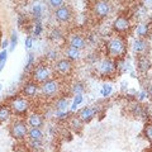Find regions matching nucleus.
<instances>
[{"label": "nucleus", "mask_w": 152, "mask_h": 152, "mask_svg": "<svg viewBox=\"0 0 152 152\" xmlns=\"http://www.w3.org/2000/svg\"><path fill=\"white\" fill-rule=\"evenodd\" d=\"M8 105L10 107L12 112L19 117L24 115V114H27L28 110H29V102H28V99L24 96H19V95L12 98Z\"/></svg>", "instance_id": "nucleus-1"}, {"label": "nucleus", "mask_w": 152, "mask_h": 152, "mask_svg": "<svg viewBox=\"0 0 152 152\" xmlns=\"http://www.w3.org/2000/svg\"><path fill=\"white\" fill-rule=\"evenodd\" d=\"M51 76H52V70L47 64H39L34 66L32 72L33 81H36L37 84H42L47 81V80L51 79Z\"/></svg>", "instance_id": "nucleus-2"}, {"label": "nucleus", "mask_w": 152, "mask_h": 152, "mask_svg": "<svg viewBox=\"0 0 152 152\" xmlns=\"http://www.w3.org/2000/svg\"><path fill=\"white\" fill-rule=\"evenodd\" d=\"M28 131H29L28 123L22 119L13 122V124L10 126V136L14 140H18V141L24 140L28 136Z\"/></svg>", "instance_id": "nucleus-3"}, {"label": "nucleus", "mask_w": 152, "mask_h": 152, "mask_svg": "<svg viewBox=\"0 0 152 152\" xmlns=\"http://www.w3.org/2000/svg\"><path fill=\"white\" fill-rule=\"evenodd\" d=\"M108 52L112 57H119L126 52V43L121 37H113L108 42Z\"/></svg>", "instance_id": "nucleus-4"}, {"label": "nucleus", "mask_w": 152, "mask_h": 152, "mask_svg": "<svg viewBox=\"0 0 152 152\" xmlns=\"http://www.w3.org/2000/svg\"><path fill=\"white\" fill-rule=\"evenodd\" d=\"M39 90L43 96H47V98H53L57 95L60 90V81L56 79H50L47 81L42 83L41 86H39Z\"/></svg>", "instance_id": "nucleus-5"}, {"label": "nucleus", "mask_w": 152, "mask_h": 152, "mask_svg": "<svg viewBox=\"0 0 152 152\" xmlns=\"http://www.w3.org/2000/svg\"><path fill=\"white\" fill-rule=\"evenodd\" d=\"M55 70L60 75H69L71 71H72V62L67 58H61L56 62Z\"/></svg>", "instance_id": "nucleus-6"}, {"label": "nucleus", "mask_w": 152, "mask_h": 152, "mask_svg": "<svg viewBox=\"0 0 152 152\" xmlns=\"http://www.w3.org/2000/svg\"><path fill=\"white\" fill-rule=\"evenodd\" d=\"M71 17H72V13H71V9L69 7L62 5V7L55 9V18L58 22H62V23L69 22Z\"/></svg>", "instance_id": "nucleus-7"}, {"label": "nucleus", "mask_w": 152, "mask_h": 152, "mask_svg": "<svg viewBox=\"0 0 152 152\" xmlns=\"http://www.w3.org/2000/svg\"><path fill=\"white\" fill-rule=\"evenodd\" d=\"M94 12L99 18H104L110 12V5H109L108 1L98 0V1H95V4H94Z\"/></svg>", "instance_id": "nucleus-8"}, {"label": "nucleus", "mask_w": 152, "mask_h": 152, "mask_svg": "<svg viewBox=\"0 0 152 152\" xmlns=\"http://www.w3.org/2000/svg\"><path fill=\"white\" fill-rule=\"evenodd\" d=\"M115 69H117V65L114 64L112 60H109V58L103 60L102 62L99 64V67H98L99 72H100L102 75H104V76L112 75L114 71H115Z\"/></svg>", "instance_id": "nucleus-9"}, {"label": "nucleus", "mask_w": 152, "mask_h": 152, "mask_svg": "<svg viewBox=\"0 0 152 152\" xmlns=\"http://www.w3.org/2000/svg\"><path fill=\"white\" fill-rule=\"evenodd\" d=\"M38 90H39V85H38L36 81H28L24 84V86H23V95H24L26 98H34Z\"/></svg>", "instance_id": "nucleus-10"}, {"label": "nucleus", "mask_w": 152, "mask_h": 152, "mask_svg": "<svg viewBox=\"0 0 152 152\" xmlns=\"http://www.w3.org/2000/svg\"><path fill=\"white\" fill-rule=\"evenodd\" d=\"M69 46L75 47L77 50H83L86 46V41L81 34H71L69 38Z\"/></svg>", "instance_id": "nucleus-11"}, {"label": "nucleus", "mask_w": 152, "mask_h": 152, "mask_svg": "<svg viewBox=\"0 0 152 152\" xmlns=\"http://www.w3.org/2000/svg\"><path fill=\"white\" fill-rule=\"evenodd\" d=\"M95 114H96V109H95V108L85 107V108H83L79 112L77 117H79L84 123H89V122L95 117Z\"/></svg>", "instance_id": "nucleus-12"}, {"label": "nucleus", "mask_w": 152, "mask_h": 152, "mask_svg": "<svg viewBox=\"0 0 152 152\" xmlns=\"http://www.w3.org/2000/svg\"><path fill=\"white\" fill-rule=\"evenodd\" d=\"M129 27H131V23L129 20H128L127 18L124 17H119V18H117L115 20H114L113 23V28L115 29L117 32H126L129 29Z\"/></svg>", "instance_id": "nucleus-13"}, {"label": "nucleus", "mask_w": 152, "mask_h": 152, "mask_svg": "<svg viewBox=\"0 0 152 152\" xmlns=\"http://www.w3.org/2000/svg\"><path fill=\"white\" fill-rule=\"evenodd\" d=\"M27 123L29 127L33 128H41L43 126V117L38 113H31L27 118Z\"/></svg>", "instance_id": "nucleus-14"}, {"label": "nucleus", "mask_w": 152, "mask_h": 152, "mask_svg": "<svg viewBox=\"0 0 152 152\" xmlns=\"http://www.w3.org/2000/svg\"><path fill=\"white\" fill-rule=\"evenodd\" d=\"M65 56H66V58L70 60V61H76L81 57V52H80V50L75 48V47L67 46V48L65 51Z\"/></svg>", "instance_id": "nucleus-15"}, {"label": "nucleus", "mask_w": 152, "mask_h": 152, "mask_svg": "<svg viewBox=\"0 0 152 152\" xmlns=\"http://www.w3.org/2000/svg\"><path fill=\"white\" fill-rule=\"evenodd\" d=\"M12 109L8 105V104H1L0 105V123H4V122H7L9 118L12 117Z\"/></svg>", "instance_id": "nucleus-16"}, {"label": "nucleus", "mask_w": 152, "mask_h": 152, "mask_svg": "<svg viewBox=\"0 0 152 152\" xmlns=\"http://www.w3.org/2000/svg\"><path fill=\"white\" fill-rule=\"evenodd\" d=\"M137 67L141 72H146L151 69V61L147 58V56H141L138 58V62H137Z\"/></svg>", "instance_id": "nucleus-17"}, {"label": "nucleus", "mask_w": 152, "mask_h": 152, "mask_svg": "<svg viewBox=\"0 0 152 152\" xmlns=\"http://www.w3.org/2000/svg\"><path fill=\"white\" fill-rule=\"evenodd\" d=\"M147 47H148V45H147V42L143 38H138V39H136L134 43H133V50H134V52H137V53H143L147 50Z\"/></svg>", "instance_id": "nucleus-18"}, {"label": "nucleus", "mask_w": 152, "mask_h": 152, "mask_svg": "<svg viewBox=\"0 0 152 152\" xmlns=\"http://www.w3.org/2000/svg\"><path fill=\"white\" fill-rule=\"evenodd\" d=\"M28 137L32 141H42L43 140V133H42L41 128H33L31 127L28 131Z\"/></svg>", "instance_id": "nucleus-19"}, {"label": "nucleus", "mask_w": 152, "mask_h": 152, "mask_svg": "<svg viewBox=\"0 0 152 152\" xmlns=\"http://www.w3.org/2000/svg\"><path fill=\"white\" fill-rule=\"evenodd\" d=\"M67 107H69V100H67L66 98H60V99H57L56 103H55L56 110L66 112V110H67Z\"/></svg>", "instance_id": "nucleus-20"}, {"label": "nucleus", "mask_w": 152, "mask_h": 152, "mask_svg": "<svg viewBox=\"0 0 152 152\" xmlns=\"http://www.w3.org/2000/svg\"><path fill=\"white\" fill-rule=\"evenodd\" d=\"M83 123H84V122L80 119L79 117H72V118H71V121H70V127L72 128L74 131L79 132V131L83 128Z\"/></svg>", "instance_id": "nucleus-21"}, {"label": "nucleus", "mask_w": 152, "mask_h": 152, "mask_svg": "<svg viewBox=\"0 0 152 152\" xmlns=\"http://www.w3.org/2000/svg\"><path fill=\"white\" fill-rule=\"evenodd\" d=\"M71 91H72L74 95H83V93L85 91V85L83 83H75L72 86H71Z\"/></svg>", "instance_id": "nucleus-22"}, {"label": "nucleus", "mask_w": 152, "mask_h": 152, "mask_svg": "<svg viewBox=\"0 0 152 152\" xmlns=\"http://www.w3.org/2000/svg\"><path fill=\"white\" fill-rule=\"evenodd\" d=\"M148 33H150V24H140L138 28H137V34L141 38L147 37Z\"/></svg>", "instance_id": "nucleus-23"}, {"label": "nucleus", "mask_w": 152, "mask_h": 152, "mask_svg": "<svg viewBox=\"0 0 152 152\" xmlns=\"http://www.w3.org/2000/svg\"><path fill=\"white\" fill-rule=\"evenodd\" d=\"M34 55H32L29 53L28 55V61H27V64H26V67H24V71L26 72H29V71L32 69H34Z\"/></svg>", "instance_id": "nucleus-24"}, {"label": "nucleus", "mask_w": 152, "mask_h": 152, "mask_svg": "<svg viewBox=\"0 0 152 152\" xmlns=\"http://www.w3.org/2000/svg\"><path fill=\"white\" fill-rule=\"evenodd\" d=\"M61 38H62V33H61L60 29H57V28H55V29L50 33V39L51 41L57 42V41H60Z\"/></svg>", "instance_id": "nucleus-25"}, {"label": "nucleus", "mask_w": 152, "mask_h": 152, "mask_svg": "<svg viewBox=\"0 0 152 152\" xmlns=\"http://www.w3.org/2000/svg\"><path fill=\"white\" fill-rule=\"evenodd\" d=\"M7 58H8V51L7 50H3L0 52V71L4 69V65L7 62Z\"/></svg>", "instance_id": "nucleus-26"}, {"label": "nucleus", "mask_w": 152, "mask_h": 152, "mask_svg": "<svg viewBox=\"0 0 152 152\" xmlns=\"http://www.w3.org/2000/svg\"><path fill=\"white\" fill-rule=\"evenodd\" d=\"M17 43H18V36H17L15 32H13L12 33V37H10V46H9V51H14Z\"/></svg>", "instance_id": "nucleus-27"}, {"label": "nucleus", "mask_w": 152, "mask_h": 152, "mask_svg": "<svg viewBox=\"0 0 152 152\" xmlns=\"http://www.w3.org/2000/svg\"><path fill=\"white\" fill-rule=\"evenodd\" d=\"M57 57H58V53H57L56 50H50V51L46 53V58L50 60V61H56Z\"/></svg>", "instance_id": "nucleus-28"}, {"label": "nucleus", "mask_w": 152, "mask_h": 152, "mask_svg": "<svg viewBox=\"0 0 152 152\" xmlns=\"http://www.w3.org/2000/svg\"><path fill=\"white\" fill-rule=\"evenodd\" d=\"M145 136L150 142H152V124L151 123L146 124V127H145Z\"/></svg>", "instance_id": "nucleus-29"}, {"label": "nucleus", "mask_w": 152, "mask_h": 152, "mask_svg": "<svg viewBox=\"0 0 152 152\" xmlns=\"http://www.w3.org/2000/svg\"><path fill=\"white\" fill-rule=\"evenodd\" d=\"M112 94V85L110 84H105L102 89V95L103 96H109Z\"/></svg>", "instance_id": "nucleus-30"}, {"label": "nucleus", "mask_w": 152, "mask_h": 152, "mask_svg": "<svg viewBox=\"0 0 152 152\" xmlns=\"http://www.w3.org/2000/svg\"><path fill=\"white\" fill-rule=\"evenodd\" d=\"M55 117L57 118V119H66V118L69 117V112H62V110H56L55 113Z\"/></svg>", "instance_id": "nucleus-31"}, {"label": "nucleus", "mask_w": 152, "mask_h": 152, "mask_svg": "<svg viewBox=\"0 0 152 152\" xmlns=\"http://www.w3.org/2000/svg\"><path fill=\"white\" fill-rule=\"evenodd\" d=\"M33 14H34V17L41 18V14H42V5L41 4H34V7H33Z\"/></svg>", "instance_id": "nucleus-32"}, {"label": "nucleus", "mask_w": 152, "mask_h": 152, "mask_svg": "<svg viewBox=\"0 0 152 152\" xmlns=\"http://www.w3.org/2000/svg\"><path fill=\"white\" fill-rule=\"evenodd\" d=\"M48 1H50V7H52L53 9H57L64 5V0H48Z\"/></svg>", "instance_id": "nucleus-33"}, {"label": "nucleus", "mask_w": 152, "mask_h": 152, "mask_svg": "<svg viewBox=\"0 0 152 152\" xmlns=\"http://www.w3.org/2000/svg\"><path fill=\"white\" fill-rule=\"evenodd\" d=\"M42 146V141H32L29 140V147L32 150H38Z\"/></svg>", "instance_id": "nucleus-34"}, {"label": "nucleus", "mask_w": 152, "mask_h": 152, "mask_svg": "<svg viewBox=\"0 0 152 152\" xmlns=\"http://www.w3.org/2000/svg\"><path fill=\"white\" fill-rule=\"evenodd\" d=\"M24 45H26V48H28V50L32 48V47H33V37H32V36H28V37L26 38Z\"/></svg>", "instance_id": "nucleus-35"}, {"label": "nucleus", "mask_w": 152, "mask_h": 152, "mask_svg": "<svg viewBox=\"0 0 152 152\" xmlns=\"http://www.w3.org/2000/svg\"><path fill=\"white\" fill-rule=\"evenodd\" d=\"M41 32H42V26H41L39 22H37V24H36V27H34V34H36V36H39Z\"/></svg>", "instance_id": "nucleus-36"}, {"label": "nucleus", "mask_w": 152, "mask_h": 152, "mask_svg": "<svg viewBox=\"0 0 152 152\" xmlns=\"http://www.w3.org/2000/svg\"><path fill=\"white\" fill-rule=\"evenodd\" d=\"M83 100H84L83 95H75V98H74V104H76V105H79L80 103H83Z\"/></svg>", "instance_id": "nucleus-37"}, {"label": "nucleus", "mask_w": 152, "mask_h": 152, "mask_svg": "<svg viewBox=\"0 0 152 152\" xmlns=\"http://www.w3.org/2000/svg\"><path fill=\"white\" fill-rule=\"evenodd\" d=\"M147 96V93L146 91H142V93H140V96H138V99L140 100H143V99Z\"/></svg>", "instance_id": "nucleus-38"}, {"label": "nucleus", "mask_w": 152, "mask_h": 152, "mask_svg": "<svg viewBox=\"0 0 152 152\" xmlns=\"http://www.w3.org/2000/svg\"><path fill=\"white\" fill-rule=\"evenodd\" d=\"M9 46V41L5 39V41H3V43H1V47H3V50H7V47Z\"/></svg>", "instance_id": "nucleus-39"}, {"label": "nucleus", "mask_w": 152, "mask_h": 152, "mask_svg": "<svg viewBox=\"0 0 152 152\" xmlns=\"http://www.w3.org/2000/svg\"><path fill=\"white\" fill-rule=\"evenodd\" d=\"M148 95H150V96L152 98V85H151V86L148 88Z\"/></svg>", "instance_id": "nucleus-40"}, {"label": "nucleus", "mask_w": 152, "mask_h": 152, "mask_svg": "<svg viewBox=\"0 0 152 152\" xmlns=\"http://www.w3.org/2000/svg\"><path fill=\"white\" fill-rule=\"evenodd\" d=\"M0 91H1V85H0Z\"/></svg>", "instance_id": "nucleus-41"}, {"label": "nucleus", "mask_w": 152, "mask_h": 152, "mask_svg": "<svg viewBox=\"0 0 152 152\" xmlns=\"http://www.w3.org/2000/svg\"><path fill=\"white\" fill-rule=\"evenodd\" d=\"M102 1H108V0H102Z\"/></svg>", "instance_id": "nucleus-42"}]
</instances>
